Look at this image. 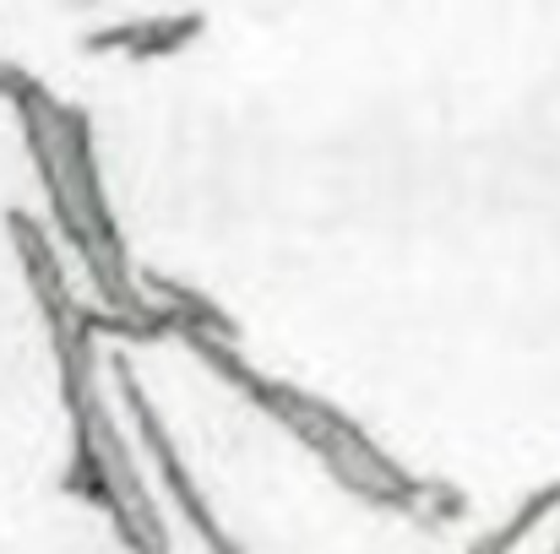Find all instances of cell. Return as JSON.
<instances>
[{
    "label": "cell",
    "instance_id": "obj_1",
    "mask_svg": "<svg viewBox=\"0 0 560 554\" xmlns=\"http://www.w3.org/2000/svg\"><path fill=\"white\" fill-rule=\"evenodd\" d=\"M545 517H560V484L534 490V495L512 511V522H506V528H495L490 539H479V544H474V554H512L528 533H534V528H539V522H545Z\"/></svg>",
    "mask_w": 560,
    "mask_h": 554
}]
</instances>
